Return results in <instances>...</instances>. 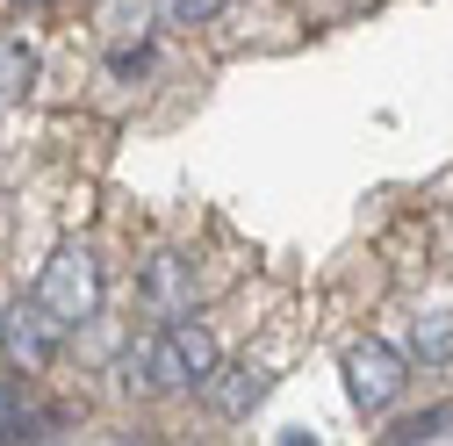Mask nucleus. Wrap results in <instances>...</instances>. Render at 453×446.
I'll list each match as a JSON object with an SVG mask.
<instances>
[{"label": "nucleus", "mask_w": 453, "mask_h": 446, "mask_svg": "<svg viewBox=\"0 0 453 446\" xmlns=\"http://www.w3.org/2000/svg\"><path fill=\"white\" fill-rule=\"evenodd\" d=\"M36 310H50L58 324H87L101 310V266L87 245H58L36 273Z\"/></svg>", "instance_id": "obj_2"}, {"label": "nucleus", "mask_w": 453, "mask_h": 446, "mask_svg": "<svg viewBox=\"0 0 453 446\" xmlns=\"http://www.w3.org/2000/svg\"><path fill=\"white\" fill-rule=\"evenodd\" d=\"M223 8H231V0H173L180 22H209V15H223Z\"/></svg>", "instance_id": "obj_11"}, {"label": "nucleus", "mask_w": 453, "mask_h": 446, "mask_svg": "<svg viewBox=\"0 0 453 446\" xmlns=\"http://www.w3.org/2000/svg\"><path fill=\"white\" fill-rule=\"evenodd\" d=\"M216 374V339L202 324H165L151 346H130L123 353V381L130 388H158V396H180V388H202Z\"/></svg>", "instance_id": "obj_1"}, {"label": "nucleus", "mask_w": 453, "mask_h": 446, "mask_svg": "<svg viewBox=\"0 0 453 446\" xmlns=\"http://www.w3.org/2000/svg\"><path fill=\"white\" fill-rule=\"evenodd\" d=\"M411 346H418V360H425V367H446V360H453V310H425Z\"/></svg>", "instance_id": "obj_7"}, {"label": "nucleus", "mask_w": 453, "mask_h": 446, "mask_svg": "<svg viewBox=\"0 0 453 446\" xmlns=\"http://www.w3.org/2000/svg\"><path fill=\"white\" fill-rule=\"evenodd\" d=\"M58 339H65V324L50 310H36V296L0 317V360H8L15 374H43L50 360H58Z\"/></svg>", "instance_id": "obj_3"}, {"label": "nucleus", "mask_w": 453, "mask_h": 446, "mask_svg": "<svg viewBox=\"0 0 453 446\" xmlns=\"http://www.w3.org/2000/svg\"><path fill=\"white\" fill-rule=\"evenodd\" d=\"M36 418H43V411L22 404V388L0 381V446H29V439H36Z\"/></svg>", "instance_id": "obj_8"}, {"label": "nucleus", "mask_w": 453, "mask_h": 446, "mask_svg": "<svg viewBox=\"0 0 453 446\" xmlns=\"http://www.w3.org/2000/svg\"><path fill=\"white\" fill-rule=\"evenodd\" d=\"M202 388H209L216 418H245V411H252V404L266 396V388H273V367H252V360H245V367H231V374L216 367V374H209Z\"/></svg>", "instance_id": "obj_6"}, {"label": "nucleus", "mask_w": 453, "mask_h": 446, "mask_svg": "<svg viewBox=\"0 0 453 446\" xmlns=\"http://www.w3.org/2000/svg\"><path fill=\"white\" fill-rule=\"evenodd\" d=\"M403 381H411L403 353L381 346V339H367V346H353V353H346V388H353V404H360V411L395 404V396H403Z\"/></svg>", "instance_id": "obj_4"}, {"label": "nucleus", "mask_w": 453, "mask_h": 446, "mask_svg": "<svg viewBox=\"0 0 453 446\" xmlns=\"http://www.w3.org/2000/svg\"><path fill=\"white\" fill-rule=\"evenodd\" d=\"M144 303L165 317V324H180L195 310V259L188 252H151L144 266Z\"/></svg>", "instance_id": "obj_5"}, {"label": "nucleus", "mask_w": 453, "mask_h": 446, "mask_svg": "<svg viewBox=\"0 0 453 446\" xmlns=\"http://www.w3.org/2000/svg\"><path fill=\"white\" fill-rule=\"evenodd\" d=\"M453 425V404H439V411H418V418H403L395 432H381V446H418V439H439Z\"/></svg>", "instance_id": "obj_10"}, {"label": "nucleus", "mask_w": 453, "mask_h": 446, "mask_svg": "<svg viewBox=\"0 0 453 446\" xmlns=\"http://www.w3.org/2000/svg\"><path fill=\"white\" fill-rule=\"evenodd\" d=\"M29 80H36V50L22 36H8V43H0V101L29 94Z\"/></svg>", "instance_id": "obj_9"}, {"label": "nucleus", "mask_w": 453, "mask_h": 446, "mask_svg": "<svg viewBox=\"0 0 453 446\" xmlns=\"http://www.w3.org/2000/svg\"><path fill=\"white\" fill-rule=\"evenodd\" d=\"M22 8H50V0H22Z\"/></svg>", "instance_id": "obj_12"}]
</instances>
